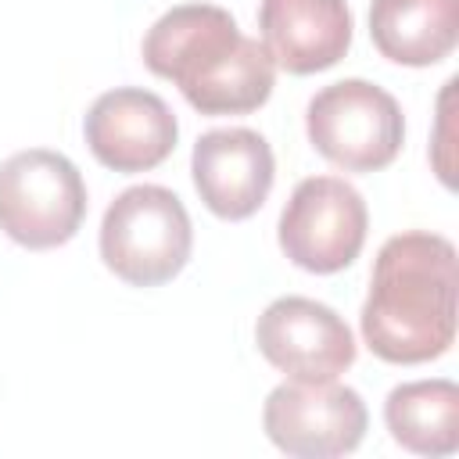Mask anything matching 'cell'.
I'll use <instances>...</instances> for the list:
<instances>
[{"instance_id":"obj_1","label":"cell","mask_w":459,"mask_h":459,"mask_svg":"<svg viewBox=\"0 0 459 459\" xmlns=\"http://www.w3.org/2000/svg\"><path fill=\"white\" fill-rule=\"evenodd\" d=\"M455 244L409 230L380 244L359 312L366 348L391 366H420L455 341Z\"/></svg>"},{"instance_id":"obj_2","label":"cell","mask_w":459,"mask_h":459,"mask_svg":"<svg viewBox=\"0 0 459 459\" xmlns=\"http://www.w3.org/2000/svg\"><path fill=\"white\" fill-rule=\"evenodd\" d=\"M143 65L179 86L201 115L258 111L273 86L276 65L262 39L237 29V18L215 4H179L165 11L143 36Z\"/></svg>"},{"instance_id":"obj_3","label":"cell","mask_w":459,"mask_h":459,"mask_svg":"<svg viewBox=\"0 0 459 459\" xmlns=\"http://www.w3.org/2000/svg\"><path fill=\"white\" fill-rule=\"evenodd\" d=\"M194 226L183 201L158 183L122 190L100 219V258L129 287H158L183 273Z\"/></svg>"},{"instance_id":"obj_4","label":"cell","mask_w":459,"mask_h":459,"mask_svg":"<svg viewBox=\"0 0 459 459\" xmlns=\"http://www.w3.org/2000/svg\"><path fill=\"white\" fill-rule=\"evenodd\" d=\"M308 143L344 172L387 169L405 140L398 100L369 79H341L323 86L305 108Z\"/></svg>"},{"instance_id":"obj_5","label":"cell","mask_w":459,"mask_h":459,"mask_svg":"<svg viewBox=\"0 0 459 459\" xmlns=\"http://www.w3.org/2000/svg\"><path fill=\"white\" fill-rule=\"evenodd\" d=\"M86 219V183L79 169L47 147H29L0 161V230L29 247L68 244Z\"/></svg>"},{"instance_id":"obj_6","label":"cell","mask_w":459,"mask_h":459,"mask_svg":"<svg viewBox=\"0 0 459 459\" xmlns=\"http://www.w3.org/2000/svg\"><path fill=\"white\" fill-rule=\"evenodd\" d=\"M369 230V212L362 194L341 176H308L294 186L280 212V247L283 255L316 276L348 269Z\"/></svg>"},{"instance_id":"obj_7","label":"cell","mask_w":459,"mask_h":459,"mask_svg":"<svg viewBox=\"0 0 459 459\" xmlns=\"http://www.w3.org/2000/svg\"><path fill=\"white\" fill-rule=\"evenodd\" d=\"M269 441L298 459H333L362 445L369 412L355 387L337 380H283L262 405Z\"/></svg>"},{"instance_id":"obj_8","label":"cell","mask_w":459,"mask_h":459,"mask_svg":"<svg viewBox=\"0 0 459 459\" xmlns=\"http://www.w3.org/2000/svg\"><path fill=\"white\" fill-rule=\"evenodd\" d=\"M258 351L290 380H337L355 362L348 323L323 301L287 294L265 305L255 323Z\"/></svg>"},{"instance_id":"obj_9","label":"cell","mask_w":459,"mask_h":459,"mask_svg":"<svg viewBox=\"0 0 459 459\" xmlns=\"http://www.w3.org/2000/svg\"><path fill=\"white\" fill-rule=\"evenodd\" d=\"M82 136L104 169L129 176L158 169L176 151L179 122L158 93L140 86H115L90 104Z\"/></svg>"},{"instance_id":"obj_10","label":"cell","mask_w":459,"mask_h":459,"mask_svg":"<svg viewBox=\"0 0 459 459\" xmlns=\"http://www.w3.org/2000/svg\"><path fill=\"white\" fill-rule=\"evenodd\" d=\"M190 176L212 215L226 222L251 219L273 190V147L262 133L247 126L208 129L194 143Z\"/></svg>"},{"instance_id":"obj_11","label":"cell","mask_w":459,"mask_h":459,"mask_svg":"<svg viewBox=\"0 0 459 459\" xmlns=\"http://www.w3.org/2000/svg\"><path fill=\"white\" fill-rule=\"evenodd\" d=\"M348 0H262L258 32L273 65L290 75L333 68L351 47Z\"/></svg>"},{"instance_id":"obj_12","label":"cell","mask_w":459,"mask_h":459,"mask_svg":"<svg viewBox=\"0 0 459 459\" xmlns=\"http://www.w3.org/2000/svg\"><path fill=\"white\" fill-rule=\"evenodd\" d=\"M369 36L394 65H437L459 43V0H373Z\"/></svg>"},{"instance_id":"obj_13","label":"cell","mask_w":459,"mask_h":459,"mask_svg":"<svg viewBox=\"0 0 459 459\" xmlns=\"http://www.w3.org/2000/svg\"><path fill=\"white\" fill-rule=\"evenodd\" d=\"M384 423L405 452L430 459L452 455L459 448V384L434 377L391 387Z\"/></svg>"}]
</instances>
